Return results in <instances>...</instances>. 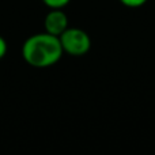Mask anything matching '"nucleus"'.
<instances>
[{
  "mask_svg": "<svg viewBox=\"0 0 155 155\" xmlns=\"http://www.w3.org/2000/svg\"><path fill=\"white\" fill-rule=\"evenodd\" d=\"M63 54L59 37L46 31L30 35L22 45V57L34 68L52 67L61 60Z\"/></svg>",
  "mask_w": 155,
  "mask_h": 155,
  "instance_id": "nucleus-1",
  "label": "nucleus"
},
{
  "mask_svg": "<svg viewBox=\"0 0 155 155\" xmlns=\"http://www.w3.org/2000/svg\"><path fill=\"white\" fill-rule=\"evenodd\" d=\"M63 52L70 56L80 57L91 49V38L84 30L79 27H68L59 35Z\"/></svg>",
  "mask_w": 155,
  "mask_h": 155,
  "instance_id": "nucleus-2",
  "label": "nucleus"
},
{
  "mask_svg": "<svg viewBox=\"0 0 155 155\" xmlns=\"http://www.w3.org/2000/svg\"><path fill=\"white\" fill-rule=\"evenodd\" d=\"M44 27L46 33L59 37L64 30L70 27L67 14L63 11V8H51L44 19Z\"/></svg>",
  "mask_w": 155,
  "mask_h": 155,
  "instance_id": "nucleus-3",
  "label": "nucleus"
},
{
  "mask_svg": "<svg viewBox=\"0 0 155 155\" xmlns=\"http://www.w3.org/2000/svg\"><path fill=\"white\" fill-rule=\"evenodd\" d=\"M71 0H42V3L49 8H64Z\"/></svg>",
  "mask_w": 155,
  "mask_h": 155,
  "instance_id": "nucleus-4",
  "label": "nucleus"
},
{
  "mask_svg": "<svg viewBox=\"0 0 155 155\" xmlns=\"http://www.w3.org/2000/svg\"><path fill=\"white\" fill-rule=\"evenodd\" d=\"M118 2L128 8H139V7H143L148 0H118Z\"/></svg>",
  "mask_w": 155,
  "mask_h": 155,
  "instance_id": "nucleus-5",
  "label": "nucleus"
},
{
  "mask_svg": "<svg viewBox=\"0 0 155 155\" xmlns=\"http://www.w3.org/2000/svg\"><path fill=\"white\" fill-rule=\"evenodd\" d=\"M7 51H8V45H7V41L0 35V60L7 54Z\"/></svg>",
  "mask_w": 155,
  "mask_h": 155,
  "instance_id": "nucleus-6",
  "label": "nucleus"
}]
</instances>
